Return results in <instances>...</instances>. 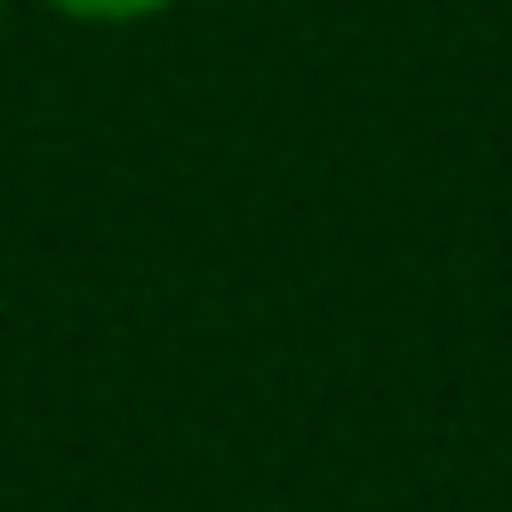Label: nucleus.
Returning <instances> with one entry per match:
<instances>
[{"label": "nucleus", "mask_w": 512, "mask_h": 512, "mask_svg": "<svg viewBox=\"0 0 512 512\" xmlns=\"http://www.w3.org/2000/svg\"><path fill=\"white\" fill-rule=\"evenodd\" d=\"M56 16H80V24H136V16H160L176 0H48Z\"/></svg>", "instance_id": "obj_1"}]
</instances>
